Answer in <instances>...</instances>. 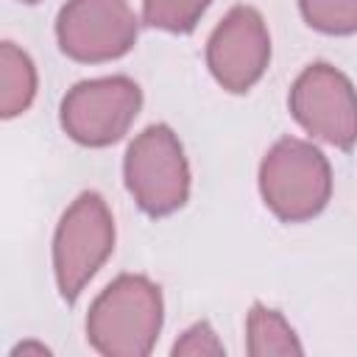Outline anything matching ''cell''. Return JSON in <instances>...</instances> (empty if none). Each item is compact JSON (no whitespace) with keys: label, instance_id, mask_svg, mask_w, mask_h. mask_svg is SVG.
I'll return each mask as SVG.
<instances>
[{"label":"cell","instance_id":"obj_1","mask_svg":"<svg viewBox=\"0 0 357 357\" xmlns=\"http://www.w3.org/2000/svg\"><path fill=\"white\" fill-rule=\"evenodd\" d=\"M165 301L142 273L112 279L86 312V340L103 357H148L159 340Z\"/></svg>","mask_w":357,"mask_h":357},{"label":"cell","instance_id":"obj_2","mask_svg":"<svg viewBox=\"0 0 357 357\" xmlns=\"http://www.w3.org/2000/svg\"><path fill=\"white\" fill-rule=\"evenodd\" d=\"M259 195L282 223L312 220L332 198L329 159L307 139L282 137L259 162Z\"/></svg>","mask_w":357,"mask_h":357},{"label":"cell","instance_id":"obj_3","mask_svg":"<svg viewBox=\"0 0 357 357\" xmlns=\"http://www.w3.org/2000/svg\"><path fill=\"white\" fill-rule=\"evenodd\" d=\"M114 251V218L100 192L84 190L53 231V276L61 298L75 304Z\"/></svg>","mask_w":357,"mask_h":357},{"label":"cell","instance_id":"obj_4","mask_svg":"<svg viewBox=\"0 0 357 357\" xmlns=\"http://www.w3.org/2000/svg\"><path fill=\"white\" fill-rule=\"evenodd\" d=\"M126 190L148 218H167L190 198V165L176 131L153 123L139 131L123 159Z\"/></svg>","mask_w":357,"mask_h":357},{"label":"cell","instance_id":"obj_5","mask_svg":"<svg viewBox=\"0 0 357 357\" xmlns=\"http://www.w3.org/2000/svg\"><path fill=\"white\" fill-rule=\"evenodd\" d=\"M142 109V89L128 75L78 81L61 98L59 120L64 134L84 148L120 142Z\"/></svg>","mask_w":357,"mask_h":357},{"label":"cell","instance_id":"obj_6","mask_svg":"<svg viewBox=\"0 0 357 357\" xmlns=\"http://www.w3.org/2000/svg\"><path fill=\"white\" fill-rule=\"evenodd\" d=\"M287 106L293 120L312 137L337 151L357 145V89L346 73L315 61L298 73Z\"/></svg>","mask_w":357,"mask_h":357},{"label":"cell","instance_id":"obj_7","mask_svg":"<svg viewBox=\"0 0 357 357\" xmlns=\"http://www.w3.org/2000/svg\"><path fill=\"white\" fill-rule=\"evenodd\" d=\"M139 17L128 0H67L56 17L61 53L81 64H103L137 45Z\"/></svg>","mask_w":357,"mask_h":357},{"label":"cell","instance_id":"obj_8","mask_svg":"<svg viewBox=\"0 0 357 357\" xmlns=\"http://www.w3.org/2000/svg\"><path fill=\"white\" fill-rule=\"evenodd\" d=\"M271 33L262 14L251 6H234L206 39V67L231 95L248 92L268 70Z\"/></svg>","mask_w":357,"mask_h":357},{"label":"cell","instance_id":"obj_9","mask_svg":"<svg viewBox=\"0 0 357 357\" xmlns=\"http://www.w3.org/2000/svg\"><path fill=\"white\" fill-rule=\"evenodd\" d=\"M36 98V67L31 56L14 42L0 45V117L11 120Z\"/></svg>","mask_w":357,"mask_h":357},{"label":"cell","instance_id":"obj_10","mask_svg":"<svg viewBox=\"0 0 357 357\" xmlns=\"http://www.w3.org/2000/svg\"><path fill=\"white\" fill-rule=\"evenodd\" d=\"M245 351L251 357H287L301 354L304 346L298 343L293 326L279 310H271L257 301L251 304L245 318Z\"/></svg>","mask_w":357,"mask_h":357},{"label":"cell","instance_id":"obj_11","mask_svg":"<svg viewBox=\"0 0 357 357\" xmlns=\"http://www.w3.org/2000/svg\"><path fill=\"white\" fill-rule=\"evenodd\" d=\"M212 0H142V22L167 33H190Z\"/></svg>","mask_w":357,"mask_h":357},{"label":"cell","instance_id":"obj_12","mask_svg":"<svg viewBox=\"0 0 357 357\" xmlns=\"http://www.w3.org/2000/svg\"><path fill=\"white\" fill-rule=\"evenodd\" d=\"M304 22L326 36L357 33V0H298Z\"/></svg>","mask_w":357,"mask_h":357},{"label":"cell","instance_id":"obj_13","mask_svg":"<svg viewBox=\"0 0 357 357\" xmlns=\"http://www.w3.org/2000/svg\"><path fill=\"white\" fill-rule=\"evenodd\" d=\"M170 351H173V357H223L226 354L220 337L215 335V329L206 321H198L190 329H184Z\"/></svg>","mask_w":357,"mask_h":357},{"label":"cell","instance_id":"obj_14","mask_svg":"<svg viewBox=\"0 0 357 357\" xmlns=\"http://www.w3.org/2000/svg\"><path fill=\"white\" fill-rule=\"evenodd\" d=\"M50 354V349L45 346V343H33V340H25V343H20V346H14L11 349V357H20V354Z\"/></svg>","mask_w":357,"mask_h":357},{"label":"cell","instance_id":"obj_15","mask_svg":"<svg viewBox=\"0 0 357 357\" xmlns=\"http://www.w3.org/2000/svg\"><path fill=\"white\" fill-rule=\"evenodd\" d=\"M20 3H28V6H33V3H39V0H20Z\"/></svg>","mask_w":357,"mask_h":357}]
</instances>
